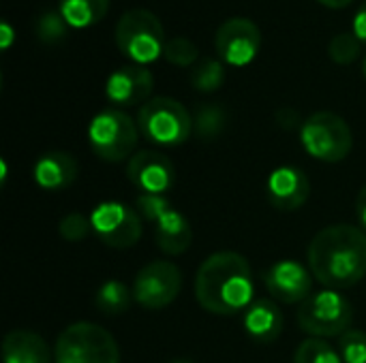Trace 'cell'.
Returning a JSON list of instances; mask_svg holds the SVG:
<instances>
[{"mask_svg":"<svg viewBox=\"0 0 366 363\" xmlns=\"http://www.w3.org/2000/svg\"><path fill=\"white\" fill-rule=\"evenodd\" d=\"M309 270L328 289H350L366 276V233L354 225L322 229L309 244Z\"/></svg>","mask_w":366,"mask_h":363,"instance_id":"1","label":"cell"},{"mask_svg":"<svg viewBox=\"0 0 366 363\" xmlns=\"http://www.w3.org/2000/svg\"><path fill=\"white\" fill-rule=\"evenodd\" d=\"M255 282L247 259L238 252L223 250L210 255L197 270L195 297L212 315L244 312L255 300Z\"/></svg>","mask_w":366,"mask_h":363,"instance_id":"2","label":"cell"},{"mask_svg":"<svg viewBox=\"0 0 366 363\" xmlns=\"http://www.w3.org/2000/svg\"><path fill=\"white\" fill-rule=\"evenodd\" d=\"M116 45L133 64H150L163 56L165 30L161 19L148 9H131L116 24Z\"/></svg>","mask_w":366,"mask_h":363,"instance_id":"3","label":"cell"},{"mask_svg":"<svg viewBox=\"0 0 366 363\" xmlns=\"http://www.w3.org/2000/svg\"><path fill=\"white\" fill-rule=\"evenodd\" d=\"M56 363H120L114 336L97 323H73L56 340Z\"/></svg>","mask_w":366,"mask_h":363,"instance_id":"4","label":"cell"},{"mask_svg":"<svg viewBox=\"0 0 366 363\" xmlns=\"http://www.w3.org/2000/svg\"><path fill=\"white\" fill-rule=\"evenodd\" d=\"M137 126L144 139L157 145H180L193 133V118L182 103L169 96H154L139 107Z\"/></svg>","mask_w":366,"mask_h":363,"instance_id":"5","label":"cell"},{"mask_svg":"<svg viewBox=\"0 0 366 363\" xmlns=\"http://www.w3.org/2000/svg\"><path fill=\"white\" fill-rule=\"evenodd\" d=\"M300 141L313 158L324 163L345 160L354 145L350 124L332 111H317L305 120L300 126Z\"/></svg>","mask_w":366,"mask_h":363,"instance_id":"6","label":"cell"},{"mask_svg":"<svg viewBox=\"0 0 366 363\" xmlns=\"http://www.w3.org/2000/svg\"><path fill=\"white\" fill-rule=\"evenodd\" d=\"M354 308L352 304L337 291H320L313 293L298 308V325L302 332L315 338H341L347 329H352Z\"/></svg>","mask_w":366,"mask_h":363,"instance_id":"7","label":"cell"},{"mask_svg":"<svg viewBox=\"0 0 366 363\" xmlns=\"http://www.w3.org/2000/svg\"><path fill=\"white\" fill-rule=\"evenodd\" d=\"M139 126L120 109H105L97 113L88 126V141L94 154L107 163H120L133 156Z\"/></svg>","mask_w":366,"mask_h":363,"instance_id":"8","label":"cell"},{"mask_svg":"<svg viewBox=\"0 0 366 363\" xmlns=\"http://www.w3.org/2000/svg\"><path fill=\"white\" fill-rule=\"evenodd\" d=\"M182 289V274L172 261H152L144 265L133 282V297L146 310H163Z\"/></svg>","mask_w":366,"mask_h":363,"instance_id":"9","label":"cell"},{"mask_svg":"<svg viewBox=\"0 0 366 363\" xmlns=\"http://www.w3.org/2000/svg\"><path fill=\"white\" fill-rule=\"evenodd\" d=\"M90 223L99 240L109 248H131L142 237V216L137 210L118 203L105 201L97 205L90 214Z\"/></svg>","mask_w":366,"mask_h":363,"instance_id":"10","label":"cell"},{"mask_svg":"<svg viewBox=\"0 0 366 363\" xmlns=\"http://www.w3.org/2000/svg\"><path fill=\"white\" fill-rule=\"evenodd\" d=\"M219 60L232 66L251 64L262 49V32L257 24L247 17H232L223 21L214 34Z\"/></svg>","mask_w":366,"mask_h":363,"instance_id":"11","label":"cell"},{"mask_svg":"<svg viewBox=\"0 0 366 363\" xmlns=\"http://www.w3.org/2000/svg\"><path fill=\"white\" fill-rule=\"evenodd\" d=\"M127 175L144 195H165L174 186V163L157 150H142L129 158Z\"/></svg>","mask_w":366,"mask_h":363,"instance_id":"12","label":"cell"},{"mask_svg":"<svg viewBox=\"0 0 366 363\" xmlns=\"http://www.w3.org/2000/svg\"><path fill=\"white\" fill-rule=\"evenodd\" d=\"M311 276L313 274L302 263L285 259L277 261L264 272V285L274 300L283 304H302L313 295Z\"/></svg>","mask_w":366,"mask_h":363,"instance_id":"13","label":"cell"},{"mask_svg":"<svg viewBox=\"0 0 366 363\" xmlns=\"http://www.w3.org/2000/svg\"><path fill=\"white\" fill-rule=\"evenodd\" d=\"M152 88H154V77L146 66L127 64L107 77L105 96L118 107H133V105L148 103Z\"/></svg>","mask_w":366,"mask_h":363,"instance_id":"14","label":"cell"},{"mask_svg":"<svg viewBox=\"0 0 366 363\" xmlns=\"http://www.w3.org/2000/svg\"><path fill=\"white\" fill-rule=\"evenodd\" d=\"M266 190L277 210L294 212L307 203L311 195V182L298 167H279L270 173Z\"/></svg>","mask_w":366,"mask_h":363,"instance_id":"15","label":"cell"},{"mask_svg":"<svg viewBox=\"0 0 366 363\" xmlns=\"http://www.w3.org/2000/svg\"><path fill=\"white\" fill-rule=\"evenodd\" d=\"M244 332L259 344L274 342L283 332V315L270 300H255L242 317Z\"/></svg>","mask_w":366,"mask_h":363,"instance_id":"16","label":"cell"},{"mask_svg":"<svg viewBox=\"0 0 366 363\" xmlns=\"http://www.w3.org/2000/svg\"><path fill=\"white\" fill-rule=\"evenodd\" d=\"M34 182L43 190H62L77 178V163L69 152H47L34 163Z\"/></svg>","mask_w":366,"mask_h":363,"instance_id":"17","label":"cell"},{"mask_svg":"<svg viewBox=\"0 0 366 363\" xmlns=\"http://www.w3.org/2000/svg\"><path fill=\"white\" fill-rule=\"evenodd\" d=\"M193 240V231L191 225L187 220L184 214H180L178 210H169L167 214H163L157 220L154 227V242L159 246L161 252L169 255V257H178L182 252L189 250Z\"/></svg>","mask_w":366,"mask_h":363,"instance_id":"18","label":"cell"},{"mask_svg":"<svg viewBox=\"0 0 366 363\" xmlns=\"http://www.w3.org/2000/svg\"><path fill=\"white\" fill-rule=\"evenodd\" d=\"M2 362L4 363H51L47 342L26 329H15L2 340Z\"/></svg>","mask_w":366,"mask_h":363,"instance_id":"19","label":"cell"},{"mask_svg":"<svg viewBox=\"0 0 366 363\" xmlns=\"http://www.w3.org/2000/svg\"><path fill=\"white\" fill-rule=\"evenodd\" d=\"M58 11L73 30H84L99 24L107 11L109 0H58Z\"/></svg>","mask_w":366,"mask_h":363,"instance_id":"20","label":"cell"},{"mask_svg":"<svg viewBox=\"0 0 366 363\" xmlns=\"http://www.w3.org/2000/svg\"><path fill=\"white\" fill-rule=\"evenodd\" d=\"M133 291H129V287L124 282H118V280H107L105 285H101V289L97 291V297H94V304L97 308L103 312V315H109V317H116V315H122L131 308V302H133Z\"/></svg>","mask_w":366,"mask_h":363,"instance_id":"21","label":"cell"},{"mask_svg":"<svg viewBox=\"0 0 366 363\" xmlns=\"http://www.w3.org/2000/svg\"><path fill=\"white\" fill-rule=\"evenodd\" d=\"M227 124V113L223 107L208 103V105H199L193 118V131L197 133V137L202 141H212L217 139Z\"/></svg>","mask_w":366,"mask_h":363,"instance_id":"22","label":"cell"},{"mask_svg":"<svg viewBox=\"0 0 366 363\" xmlns=\"http://www.w3.org/2000/svg\"><path fill=\"white\" fill-rule=\"evenodd\" d=\"M225 83V66L223 60L204 58L191 71V86L199 92H214Z\"/></svg>","mask_w":366,"mask_h":363,"instance_id":"23","label":"cell"},{"mask_svg":"<svg viewBox=\"0 0 366 363\" xmlns=\"http://www.w3.org/2000/svg\"><path fill=\"white\" fill-rule=\"evenodd\" d=\"M294 363H343V359L330 344H326V340L311 338L296 349Z\"/></svg>","mask_w":366,"mask_h":363,"instance_id":"24","label":"cell"},{"mask_svg":"<svg viewBox=\"0 0 366 363\" xmlns=\"http://www.w3.org/2000/svg\"><path fill=\"white\" fill-rule=\"evenodd\" d=\"M360 49H362V43L354 32H341L330 41L328 56L332 58V62L347 66V64H354L360 58Z\"/></svg>","mask_w":366,"mask_h":363,"instance_id":"25","label":"cell"},{"mask_svg":"<svg viewBox=\"0 0 366 363\" xmlns=\"http://www.w3.org/2000/svg\"><path fill=\"white\" fill-rule=\"evenodd\" d=\"M163 58L174 64V66H193L199 58V51H197V45L191 41V39H184V36H174L165 43V49H163Z\"/></svg>","mask_w":366,"mask_h":363,"instance_id":"26","label":"cell"},{"mask_svg":"<svg viewBox=\"0 0 366 363\" xmlns=\"http://www.w3.org/2000/svg\"><path fill=\"white\" fill-rule=\"evenodd\" d=\"M66 30L69 24L64 21L60 11H43L36 19V36L47 45L62 41L66 36Z\"/></svg>","mask_w":366,"mask_h":363,"instance_id":"27","label":"cell"},{"mask_svg":"<svg viewBox=\"0 0 366 363\" xmlns=\"http://www.w3.org/2000/svg\"><path fill=\"white\" fill-rule=\"evenodd\" d=\"M339 355L343 363H366V334L360 329H347L339 338Z\"/></svg>","mask_w":366,"mask_h":363,"instance_id":"28","label":"cell"},{"mask_svg":"<svg viewBox=\"0 0 366 363\" xmlns=\"http://www.w3.org/2000/svg\"><path fill=\"white\" fill-rule=\"evenodd\" d=\"M135 208L139 212L142 218L150 220V223H157L163 214H167L172 210V203L167 201L165 195H139L135 199Z\"/></svg>","mask_w":366,"mask_h":363,"instance_id":"29","label":"cell"},{"mask_svg":"<svg viewBox=\"0 0 366 363\" xmlns=\"http://www.w3.org/2000/svg\"><path fill=\"white\" fill-rule=\"evenodd\" d=\"M90 227H92L90 218H86L81 214H69L60 220L58 231L66 242H81L88 235Z\"/></svg>","mask_w":366,"mask_h":363,"instance_id":"30","label":"cell"},{"mask_svg":"<svg viewBox=\"0 0 366 363\" xmlns=\"http://www.w3.org/2000/svg\"><path fill=\"white\" fill-rule=\"evenodd\" d=\"M352 32L360 39V43L366 45V2H362V6L356 11L354 15V21H352Z\"/></svg>","mask_w":366,"mask_h":363,"instance_id":"31","label":"cell"},{"mask_svg":"<svg viewBox=\"0 0 366 363\" xmlns=\"http://www.w3.org/2000/svg\"><path fill=\"white\" fill-rule=\"evenodd\" d=\"M283 111H285V116H287V118H283L281 113H277V122H279L283 128H296V126L300 124V116H298V111H294V109H290V107H285Z\"/></svg>","mask_w":366,"mask_h":363,"instance_id":"32","label":"cell"},{"mask_svg":"<svg viewBox=\"0 0 366 363\" xmlns=\"http://www.w3.org/2000/svg\"><path fill=\"white\" fill-rule=\"evenodd\" d=\"M356 216H358L362 229L366 231V186H362V190L358 193V199H356Z\"/></svg>","mask_w":366,"mask_h":363,"instance_id":"33","label":"cell"},{"mask_svg":"<svg viewBox=\"0 0 366 363\" xmlns=\"http://www.w3.org/2000/svg\"><path fill=\"white\" fill-rule=\"evenodd\" d=\"M2 34H4V39H2V49H9L11 47V41H13V30H11V26L9 24H2Z\"/></svg>","mask_w":366,"mask_h":363,"instance_id":"34","label":"cell"},{"mask_svg":"<svg viewBox=\"0 0 366 363\" xmlns=\"http://www.w3.org/2000/svg\"><path fill=\"white\" fill-rule=\"evenodd\" d=\"M317 2H322L328 9H343V6H350L354 0H317Z\"/></svg>","mask_w":366,"mask_h":363,"instance_id":"35","label":"cell"},{"mask_svg":"<svg viewBox=\"0 0 366 363\" xmlns=\"http://www.w3.org/2000/svg\"><path fill=\"white\" fill-rule=\"evenodd\" d=\"M169 363H195V362H191V359H174V362H169Z\"/></svg>","mask_w":366,"mask_h":363,"instance_id":"36","label":"cell"},{"mask_svg":"<svg viewBox=\"0 0 366 363\" xmlns=\"http://www.w3.org/2000/svg\"><path fill=\"white\" fill-rule=\"evenodd\" d=\"M362 75H365V79H366V58H365V62H362Z\"/></svg>","mask_w":366,"mask_h":363,"instance_id":"37","label":"cell"}]
</instances>
